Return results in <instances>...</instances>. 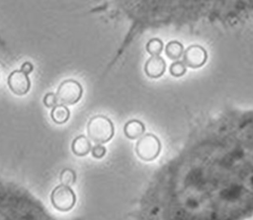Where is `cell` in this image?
I'll list each match as a JSON object with an SVG mask.
<instances>
[{
    "instance_id": "cell-9",
    "label": "cell",
    "mask_w": 253,
    "mask_h": 220,
    "mask_svg": "<svg viewBox=\"0 0 253 220\" xmlns=\"http://www.w3.org/2000/svg\"><path fill=\"white\" fill-rule=\"evenodd\" d=\"M145 131L144 124L137 119L127 121L124 126V133L128 139H136L141 137Z\"/></svg>"
},
{
    "instance_id": "cell-14",
    "label": "cell",
    "mask_w": 253,
    "mask_h": 220,
    "mask_svg": "<svg viewBox=\"0 0 253 220\" xmlns=\"http://www.w3.org/2000/svg\"><path fill=\"white\" fill-rule=\"evenodd\" d=\"M170 73L174 77H181L186 73V65L183 61H175L170 65Z\"/></svg>"
},
{
    "instance_id": "cell-1",
    "label": "cell",
    "mask_w": 253,
    "mask_h": 220,
    "mask_svg": "<svg viewBox=\"0 0 253 220\" xmlns=\"http://www.w3.org/2000/svg\"><path fill=\"white\" fill-rule=\"evenodd\" d=\"M87 133L91 141L97 144H104L112 139L114 135V124L109 117L99 114L89 119Z\"/></svg>"
},
{
    "instance_id": "cell-17",
    "label": "cell",
    "mask_w": 253,
    "mask_h": 220,
    "mask_svg": "<svg viewBox=\"0 0 253 220\" xmlns=\"http://www.w3.org/2000/svg\"><path fill=\"white\" fill-rule=\"evenodd\" d=\"M33 70H34V66H33V64H32L31 62H29V61L24 62V63L22 64V66H21V71L24 72V73L27 74V75L30 74Z\"/></svg>"
},
{
    "instance_id": "cell-6",
    "label": "cell",
    "mask_w": 253,
    "mask_h": 220,
    "mask_svg": "<svg viewBox=\"0 0 253 220\" xmlns=\"http://www.w3.org/2000/svg\"><path fill=\"white\" fill-rule=\"evenodd\" d=\"M208 59L206 49L197 44L190 45L183 54V62L186 66L191 68H199L203 66Z\"/></svg>"
},
{
    "instance_id": "cell-11",
    "label": "cell",
    "mask_w": 253,
    "mask_h": 220,
    "mask_svg": "<svg viewBox=\"0 0 253 220\" xmlns=\"http://www.w3.org/2000/svg\"><path fill=\"white\" fill-rule=\"evenodd\" d=\"M165 53L166 55L172 59V60H178L180 57L183 56L184 54V47L183 44L177 40H172L169 41L166 44L165 47Z\"/></svg>"
},
{
    "instance_id": "cell-10",
    "label": "cell",
    "mask_w": 253,
    "mask_h": 220,
    "mask_svg": "<svg viewBox=\"0 0 253 220\" xmlns=\"http://www.w3.org/2000/svg\"><path fill=\"white\" fill-rule=\"evenodd\" d=\"M70 116V111L66 106L58 104L54 108L51 109L50 117L57 124L65 123Z\"/></svg>"
},
{
    "instance_id": "cell-5",
    "label": "cell",
    "mask_w": 253,
    "mask_h": 220,
    "mask_svg": "<svg viewBox=\"0 0 253 220\" xmlns=\"http://www.w3.org/2000/svg\"><path fill=\"white\" fill-rule=\"evenodd\" d=\"M7 83L9 89L17 96L26 95L31 88V82L28 75L21 70L12 71L8 76Z\"/></svg>"
},
{
    "instance_id": "cell-15",
    "label": "cell",
    "mask_w": 253,
    "mask_h": 220,
    "mask_svg": "<svg viewBox=\"0 0 253 220\" xmlns=\"http://www.w3.org/2000/svg\"><path fill=\"white\" fill-rule=\"evenodd\" d=\"M44 106L46 108H54L55 106L58 105V102H57V99H56V95L54 93H46L43 97V100H42Z\"/></svg>"
},
{
    "instance_id": "cell-3",
    "label": "cell",
    "mask_w": 253,
    "mask_h": 220,
    "mask_svg": "<svg viewBox=\"0 0 253 220\" xmlns=\"http://www.w3.org/2000/svg\"><path fill=\"white\" fill-rule=\"evenodd\" d=\"M82 93V86L77 81L67 79L59 84L55 95L58 104L70 106L76 104L81 99Z\"/></svg>"
},
{
    "instance_id": "cell-13",
    "label": "cell",
    "mask_w": 253,
    "mask_h": 220,
    "mask_svg": "<svg viewBox=\"0 0 253 220\" xmlns=\"http://www.w3.org/2000/svg\"><path fill=\"white\" fill-rule=\"evenodd\" d=\"M59 180L61 182V184L70 186L72 185L76 181V174L71 169H64L59 176Z\"/></svg>"
},
{
    "instance_id": "cell-4",
    "label": "cell",
    "mask_w": 253,
    "mask_h": 220,
    "mask_svg": "<svg viewBox=\"0 0 253 220\" xmlns=\"http://www.w3.org/2000/svg\"><path fill=\"white\" fill-rule=\"evenodd\" d=\"M50 201L55 209L59 211H68L74 206L76 195L70 186L59 184L51 191Z\"/></svg>"
},
{
    "instance_id": "cell-12",
    "label": "cell",
    "mask_w": 253,
    "mask_h": 220,
    "mask_svg": "<svg viewBox=\"0 0 253 220\" xmlns=\"http://www.w3.org/2000/svg\"><path fill=\"white\" fill-rule=\"evenodd\" d=\"M145 48H146V51L151 56H159V54L161 53V51L163 49V42L161 39L154 37V38H151L150 40H148Z\"/></svg>"
},
{
    "instance_id": "cell-2",
    "label": "cell",
    "mask_w": 253,
    "mask_h": 220,
    "mask_svg": "<svg viewBox=\"0 0 253 220\" xmlns=\"http://www.w3.org/2000/svg\"><path fill=\"white\" fill-rule=\"evenodd\" d=\"M161 150V143L157 136L152 133L143 134L135 144V153L143 161L156 159Z\"/></svg>"
},
{
    "instance_id": "cell-7",
    "label": "cell",
    "mask_w": 253,
    "mask_h": 220,
    "mask_svg": "<svg viewBox=\"0 0 253 220\" xmlns=\"http://www.w3.org/2000/svg\"><path fill=\"white\" fill-rule=\"evenodd\" d=\"M166 69V63L160 56H151L144 64V72L149 78L161 77Z\"/></svg>"
},
{
    "instance_id": "cell-8",
    "label": "cell",
    "mask_w": 253,
    "mask_h": 220,
    "mask_svg": "<svg viewBox=\"0 0 253 220\" xmlns=\"http://www.w3.org/2000/svg\"><path fill=\"white\" fill-rule=\"evenodd\" d=\"M71 149L74 155L78 157L86 156L89 152H91L92 145L90 139L85 135H79L72 141Z\"/></svg>"
},
{
    "instance_id": "cell-16",
    "label": "cell",
    "mask_w": 253,
    "mask_h": 220,
    "mask_svg": "<svg viewBox=\"0 0 253 220\" xmlns=\"http://www.w3.org/2000/svg\"><path fill=\"white\" fill-rule=\"evenodd\" d=\"M106 152H107L106 148L101 144H97L91 149V154L96 159H102L105 156Z\"/></svg>"
}]
</instances>
